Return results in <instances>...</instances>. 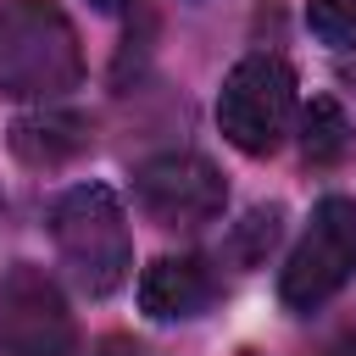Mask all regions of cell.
Wrapping results in <instances>:
<instances>
[{"mask_svg": "<svg viewBox=\"0 0 356 356\" xmlns=\"http://www.w3.org/2000/svg\"><path fill=\"white\" fill-rule=\"evenodd\" d=\"M83 50L56 0H6L0 6V95L56 100L78 89Z\"/></svg>", "mask_w": 356, "mask_h": 356, "instance_id": "cell-1", "label": "cell"}, {"mask_svg": "<svg viewBox=\"0 0 356 356\" xmlns=\"http://www.w3.org/2000/svg\"><path fill=\"white\" fill-rule=\"evenodd\" d=\"M345 139H350L345 111H339L334 100H312V111H306V122H300V150H306V161H312V167L339 161V156H345Z\"/></svg>", "mask_w": 356, "mask_h": 356, "instance_id": "cell-9", "label": "cell"}, {"mask_svg": "<svg viewBox=\"0 0 356 356\" xmlns=\"http://www.w3.org/2000/svg\"><path fill=\"white\" fill-rule=\"evenodd\" d=\"M89 6H95V11H128L134 0H89Z\"/></svg>", "mask_w": 356, "mask_h": 356, "instance_id": "cell-14", "label": "cell"}, {"mask_svg": "<svg viewBox=\"0 0 356 356\" xmlns=\"http://www.w3.org/2000/svg\"><path fill=\"white\" fill-rule=\"evenodd\" d=\"M239 356H256V350H239Z\"/></svg>", "mask_w": 356, "mask_h": 356, "instance_id": "cell-15", "label": "cell"}, {"mask_svg": "<svg viewBox=\"0 0 356 356\" xmlns=\"http://www.w3.org/2000/svg\"><path fill=\"white\" fill-rule=\"evenodd\" d=\"M295 122V67L284 56H245L222 95H217V128L245 156H273Z\"/></svg>", "mask_w": 356, "mask_h": 356, "instance_id": "cell-3", "label": "cell"}, {"mask_svg": "<svg viewBox=\"0 0 356 356\" xmlns=\"http://www.w3.org/2000/svg\"><path fill=\"white\" fill-rule=\"evenodd\" d=\"M306 22H312V33H317L323 44H334V50H350V44H356V0H312Z\"/></svg>", "mask_w": 356, "mask_h": 356, "instance_id": "cell-10", "label": "cell"}, {"mask_svg": "<svg viewBox=\"0 0 356 356\" xmlns=\"http://www.w3.org/2000/svg\"><path fill=\"white\" fill-rule=\"evenodd\" d=\"M89 145V122L72 111H33L11 122V150L28 167H61Z\"/></svg>", "mask_w": 356, "mask_h": 356, "instance_id": "cell-8", "label": "cell"}, {"mask_svg": "<svg viewBox=\"0 0 356 356\" xmlns=\"http://www.w3.org/2000/svg\"><path fill=\"white\" fill-rule=\"evenodd\" d=\"M273 239H278V206H261V211H250V217L239 222L234 256H239V261H261V256L273 250Z\"/></svg>", "mask_w": 356, "mask_h": 356, "instance_id": "cell-11", "label": "cell"}, {"mask_svg": "<svg viewBox=\"0 0 356 356\" xmlns=\"http://www.w3.org/2000/svg\"><path fill=\"white\" fill-rule=\"evenodd\" d=\"M217 278L206 267V256H156L145 273H139V306L161 323L172 317H195L206 300H211Z\"/></svg>", "mask_w": 356, "mask_h": 356, "instance_id": "cell-7", "label": "cell"}, {"mask_svg": "<svg viewBox=\"0 0 356 356\" xmlns=\"http://www.w3.org/2000/svg\"><path fill=\"white\" fill-rule=\"evenodd\" d=\"M0 356H72V312L44 267L17 261L0 278Z\"/></svg>", "mask_w": 356, "mask_h": 356, "instance_id": "cell-5", "label": "cell"}, {"mask_svg": "<svg viewBox=\"0 0 356 356\" xmlns=\"http://www.w3.org/2000/svg\"><path fill=\"white\" fill-rule=\"evenodd\" d=\"M323 356H356V334H339V339H334Z\"/></svg>", "mask_w": 356, "mask_h": 356, "instance_id": "cell-13", "label": "cell"}, {"mask_svg": "<svg viewBox=\"0 0 356 356\" xmlns=\"http://www.w3.org/2000/svg\"><path fill=\"white\" fill-rule=\"evenodd\" d=\"M50 239L89 295H111L128 267H134V239H128V211L106 184H78L50 206Z\"/></svg>", "mask_w": 356, "mask_h": 356, "instance_id": "cell-2", "label": "cell"}, {"mask_svg": "<svg viewBox=\"0 0 356 356\" xmlns=\"http://www.w3.org/2000/svg\"><path fill=\"white\" fill-rule=\"evenodd\" d=\"M89 356H145V350H139V339H128V334H106V339L89 345Z\"/></svg>", "mask_w": 356, "mask_h": 356, "instance_id": "cell-12", "label": "cell"}, {"mask_svg": "<svg viewBox=\"0 0 356 356\" xmlns=\"http://www.w3.org/2000/svg\"><path fill=\"white\" fill-rule=\"evenodd\" d=\"M134 195H139V211L150 222H161V228H200V222L222 217L228 184H222V172L206 156L167 150V156H150L134 172Z\"/></svg>", "mask_w": 356, "mask_h": 356, "instance_id": "cell-6", "label": "cell"}, {"mask_svg": "<svg viewBox=\"0 0 356 356\" xmlns=\"http://www.w3.org/2000/svg\"><path fill=\"white\" fill-rule=\"evenodd\" d=\"M350 273H356V200L323 195L312 206V222H306L300 245L284 261L278 295H284L289 312H317Z\"/></svg>", "mask_w": 356, "mask_h": 356, "instance_id": "cell-4", "label": "cell"}]
</instances>
